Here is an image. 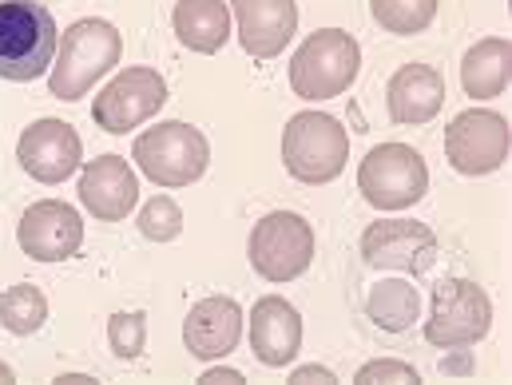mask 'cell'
<instances>
[{"instance_id":"obj_1","label":"cell","mask_w":512,"mask_h":385,"mask_svg":"<svg viewBox=\"0 0 512 385\" xmlns=\"http://www.w3.org/2000/svg\"><path fill=\"white\" fill-rule=\"evenodd\" d=\"M120 52H124V36L116 32V24L96 16L76 20L72 28H64V40L48 68V92L64 104L88 96L96 80H104L120 64Z\"/></svg>"},{"instance_id":"obj_2","label":"cell","mask_w":512,"mask_h":385,"mask_svg":"<svg viewBox=\"0 0 512 385\" xmlns=\"http://www.w3.org/2000/svg\"><path fill=\"white\" fill-rule=\"evenodd\" d=\"M60 48L56 16L40 0H0V80H40Z\"/></svg>"},{"instance_id":"obj_3","label":"cell","mask_w":512,"mask_h":385,"mask_svg":"<svg viewBox=\"0 0 512 385\" xmlns=\"http://www.w3.org/2000/svg\"><path fill=\"white\" fill-rule=\"evenodd\" d=\"M131 159H135V167L151 183L175 191V187H191L207 171L211 143H207L203 131L183 124V120H163V124H155V128L135 135Z\"/></svg>"},{"instance_id":"obj_4","label":"cell","mask_w":512,"mask_h":385,"mask_svg":"<svg viewBox=\"0 0 512 385\" xmlns=\"http://www.w3.org/2000/svg\"><path fill=\"white\" fill-rule=\"evenodd\" d=\"M362 68V48L342 28H318L290 56V88L298 100H334L342 96Z\"/></svg>"},{"instance_id":"obj_5","label":"cell","mask_w":512,"mask_h":385,"mask_svg":"<svg viewBox=\"0 0 512 385\" xmlns=\"http://www.w3.org/2000/svg\"><path fill=\"white\" fill-rule=\"evenodd\" d=\"M282 163L298 183H334L350 163V135L334 116L298 112L282 131Z\"/></svg>"},{"instance_id":"obj_6","label":"cell","mask_w":512,"mask_h":385,"mask_svg":"<svg viewBox=\"0 0 512 385\" xmlns=\"http://www.w3.org/2000/svg\"><path fill=\"white\" fill-rule=\"evenodd\" d=\"M493 302L469 278H441L433 286V306L425 318V342L437 350H461L489 334Z\"/></svg>"},{"instance_id":"obj_7","label":"cell","mask_w":512,"mask_h":385,"mask_svg":"<svg viewBox=\"0 0 512 385\" xmlns=\"http://www.w3.org/2000/svg\"><path fill=\"white\" fill-rule=\"evenodd\" d=\"M358 191L378 211H405L425 199L429 167L409 143H382L358 163Z\"/></svg>"},{"instance_id":"obj_8","label":"cell","mask_w":512,"mask_h":385,"mask_svg":"<svg viewBox=\"0 0 512 385\" xmlns=\"http://www.w3.org/2000/svg\"><path fill=\"white\" fill-rule=\"evenodd\" d=\"M247 255L266 282H294L314 262V227L294 211H270L255 223Z\"/></svg>"},{"instance_id":"obj_9","label":"cell","mask_w":512,"mask_h":385,"mask_svg":"<svg viewBox=\"0 0 512 385\" xmlns=\"http://www.w3.org/2000/svg\"><path fill=\"white\" fill-rule=\"evenodd\" d=\"M512 147V128L501 112L469 108L445 128V159L461 175H493L505 167Z\"/></svg>"},{"instance_id":"obj_10","label":"cell","mask_w":512,"mask_h":385,"mask_svg":"<svg viewBox=\"0 0 512 385\" xmlns=\"http://www.w3.org/2000/svg\"><path fill=\"white\" fill-rule=\"evenodd\" d=\"M167 104V80L155 68H124L92 104L96 128L108 135H128L131 128L147 124Z\"/></svg>"},{"instance_id":"obj_11","label":"cell","mask_w":512,"mask_h":385,"mask_svg":"<svg viewBox=\"0 0 512 385\" xmlns=\"http://www.w3.org/2000/svg\"><path fill=\"white\" fill-rule=\"evenodd\" d=\"M362 258L374 270L425 274L437 262V235L413 219H378L362 231Z\"/></svg>"},{"instance_id":"obj_12","label":"cell","mask_w":512,"mask_h":385,"mask_svg":"<svg viewBox=\"0 0 512 385\" xmlns=\"http://www.w3.org/2000/svg\"><path fill=\"white\" fill-rule=\"evenodd\" d=\"M16 243L36 262H64L84 243V219L76 207L60 203V199H40L24 211V219L16 227Z\"/></svg>"},{"instance_id":"obj_13","label":"cell","mask_w":512,"mask_h":385,"mask_svg":"<svg viewBox=\"0 0 512 385\" xmlns=\"http://www.w3.org/2000/svg\"><path fill=\"white\" fill-rule=\"evenodd\" d=\"M16 159L36 183H64L68 175L80 171L84 143H80L76 128L64 120H36L32 128L20 131Z\"/></svg>"},{"instance_id":"obj_14","label":"cell","mask_w":512,"mask_h":385,"mask_svg":"<svg viewBox=\"0 0 512 385\" xmlns=\"http://www.w3.org/2000/svg\"><path fill=\"white\" fill-rule=\"evenodd\" d=\"M235 32L247 56L274 60L298 32V4L294 0H231Z\"/></svg>"},{"instance_id":"obj_15","label":"cell","mask_w":512,"mask_h":385,"mask_svg":"<svg viewBox=\"0 0 512 385\" xmlns=\"http://www.w3.org/2000/svg\"><path fill=\"white\" fill-rule=\"evenodd\" d=\"M239 338H243V310L227 294H211V298L195 302L183 318V346L199 362H219V358L235 354Z\"/></svg>"},{"instance_id":"obj_16","label":"cell","mask_w":512,"mask_h":385,"mask_svg":"<svg viewBox=\"0 0 512 385\" xmlns=\"http://www.w3.org/2000/svg\"><path fill=\"white\" fill-rule=\"evenodd\" d=\"M80 203L100 223H124L139 203V179L124 155H100L84 163L80 175Z\"/></svg>"},{"instance_id":"obj_17","label":"cell","mask_w":512,"mask_h":385,"mask_svg":"<svg viewBox=\"0 0 512 385\" xmlns=\"http://www.w3.org/2000/svg\"><path fill=\"white\" fill-rule=\"evenodd\" d=\"M385 108L401 128L429 124L445 108V76L429 64H401L385 84Z\"/></svg>"},{"instance_id":"obj_18","label":"cell","mask_w":512,"mask_h":385,"mask_svg":"<svg viewBox=\"0 0 512 385\" xmlns=\"http://www.w3.org/2000/svg\"><path fill=\"white\" fill-rule=\"evenodd\" d=\"M298 350H302V318H298V310L278 294L258 298L255 310H251V354L262 366L282 370V366H290L298 358Z\"/></svg>"},{"instance_id":"obj_19","label":"cell","mask_w":512,"mask_h":385,"mask_svg":"<svg viewBox=\"0 0 512 385\" xmlns=\"http://www.w3.org/2000/svg\"><path fill=\"white\" fill-rule=\"evenodd\" d=\"M175 36L199 56H215L231 40V4L227 0H179L171 12Z\"/></svg>"},{"instance_id":"obj_20","label":"cell","mask_w":512,"mask_h":385,"mask_svg":"<svg viewBox=\"0 0 512 385\" xmlns=\"http://www.w3.org/2000/svg\"><path fill=\"white\" fill-rule=\"evenodd\" d=\"M512 80V44L505 36H485L477 40L465 60H461V84H465V96L473 100H497L505 96Z\"/></svg>"},{"instance_id":"obj_21","label":"cell","mask_w":512,"mask_h":385,"mask_svg":"<svg viewBox=\"0 0 512 385\" xmlns=\"http://www.w3.org/2000/svg\"><path fill=\"white\" fill-rule=\"evenodd\" d=\"M366 314H370V322L378 330H385V334H405V330H413V322L421 314V294L405 278H385V282H378L370 290Z\"/></svg>"},{"instance_id":"obj_22","label":"cell","mask_w":512,"mask_h":385,"mask_svg":"<svg viewBox=\"0 0 512 385\" xmlns=\"http://www.w3.org/2000/svg\"><path fill=\"white\" fill-rule=\"evenodd\" d=\"M48 322V298L40 286L32 282H16L4 290L0 298V326L16 338H32L40 326Z\"/></svg>"},{"instance_id":"obj_23","label":"cell","mask_w":512,"mask_h":385,"mask_svg":"<svg viewBox=\"0 0 512 385\" xmlns=\"http://www.w3.org/2000/svg\"><path fill=\"white\" fill-rule=\"evenodd\" d=\"M370 12L382 24V32L413 36V32H425L433 24L437 0H370Z\"/></svg>"},{"instance_id":"obj_24","label":"cell","mask_w":512,"mask_h":385,"mask_svg":"<svg viewBox=\"0 0 512 385\" xmlns=\"http://www.w3.org/2000/svg\"><path fill=\"white\" fill-rule=\"evenodd\" d=\"M183 231V207L171 195H155L151 203H143L139 211V235L151 243H171Z\"/></svg>"},{"instance_id":"obj_25","label":"cell","mask_w":512,"mask_h":385,"mask_svg":"<svg viewBox=\"0 0 512 385\" xmlns=\"http://www.w3.org/2000/svg\"><path fill=\"white\" fill-rule=\"evenodd\" d=\"M143 342H147V318L139 310H120L108 318V346L120 362H131L143 354Z\"/></svg>"},{"instance_id":"obj_26","label":"cell","mask_w":512,"mask_h":385,"mask_svg":"<svg viewBox=\"0 0 512 385\" xmlns=\"http://www.w3.org/2000/svg\"><path fill=\"white\" fill-rule=\"evenodd\" d=\"M417 382H421V374L409 362H397V358H374V362H366L354 374V385H417Z\"/></svg>"},{"instance_id":"obj_27","label":"cell","mask_w":512,"mask_h":385,"mask_svg":"<svg viewBox=\"0 0 512 385\" xmlns=\"http://www.w3.org/2000/svg\"><path fill=\"white\" fill-rule=\"evenodd\" d=\"M290 385H338V378H334V370H326V366H298V370L290 374Z\"/></svg>"},{"instance_id":"obj_28","label":"cell","mask_w":512,"mask_h":385,"mask_svg":"<svg viewBox=\"0 0 512 385\" xmlns=\"http://www.w3.org/2000/svg\"><path fill=\"white\" fill-rule=\"evenodd\" d=\"M247 378L239 374V370H207L203 378H199V385H243Z\"/></svg>"},{"instance_id":"obj_29","label":"cell","mask_w":512,"mask_h":385,"mask_svg":"<svg viewBox=\"0 0 512 385\" xmlns=\"http://www.w3.org/2000/svg\"><path fill=\"white\" fill-rule=\"evenodd\" d=\"M56 385H96V378H88V374H60Z\"/></svg>"},{"instance_id":"obj_30","label":"cell","mask_w":512,"mask_h":385,"mask_svg":"<svg viewBox=\"0 0 512 385\" xmlns=\"http://www.w3.org/2000/svg\"><path fill=\"white\" fill-rule=\"evenodd\" d=\"M16 382V374H12V366H4V362H0V385H12Z\"/></svg>"}]
</instances>
